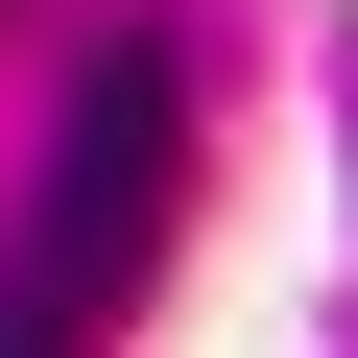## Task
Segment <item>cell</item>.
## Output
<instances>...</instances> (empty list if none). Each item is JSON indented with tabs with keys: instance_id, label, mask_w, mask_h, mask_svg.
Wrapping results in <instances>:
<instances>
[{
	"instance_id": "obj_1",
	"label": "cell",
	"mask_w": 358,
	"mask_h": 358,
	"mask_svg": "<svg viewBox=\"0 0 358 358\" xmlns=\"http://www.w3.org/2000/svg\"><path fill=\"white\" fill-rule=\"evenodd\" d=\"M167 192H192V72L167 48H96L72 120H48V215L0 239V358H96L120 287L167 263Z\"/></svg>"
}]
</instances>
